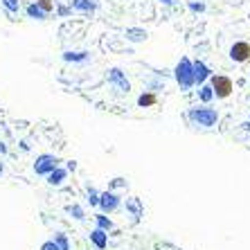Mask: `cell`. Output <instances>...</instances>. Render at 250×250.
Here are the masks:
<instances>
[{
    "label": "cell",
    "mask_w": 250,
    "mask_h": 250,
    "mask_svg": "<svg viewBox=\"0 0 250 250\" xmlns=\"http://www.w3.org/2000/svg\"><path fill=\"white\" fill-rule=\"evenodd\" d=\"M0 153H2V156H5V153H7V146L2 145V142H0Z\"/></svg>",
    "instance_id": "4316f807"
},
{
    "label": "cell",
    "mask_w": 250,
    "mask_h": 250,
    "mask_svg": "<svg viewBox=\"0 0 250 250\" xmlns=\"http://www.w3.org/2000/svg\"><path fill=\"white\" fill-rule=\"evenodd\" d=\"M93 219H95V228H99V230H104V232H111L113 228H115L113 219H111L108 214H104V212H97V214H95Z\"/></svg>",
    "instance_id": "7c38bea8"
},
{
    "label": "cell",
    "mask_w": 250,
    "mask_h": 250,
    "mask_svg": "<svg viewBox=\"0 0 250 250\" xmlns=\"http://www.w3.org/2000/svg\"><path fill=\"white\" fill-rule=\"evenodd\" d=\"M63 59L65 61H75V63H83V61H88V52H65Z\"/></svg>",
    "instance_id": "d6986e66"
},
{
    "label": "cell",
    "mask_w": 250,
    "mask_h": 250,
    "mask_svg": "<svg viewBox=\"0 0 250 250\" xmlns=\"http://www.w3.org/2000/svg\"><path fill=\"white\" fill-rule=\"evenodd\" d=\"M97 208L104 212V214H113L117 209L122 208V198L120 194H115L113 189H106V192H99V203Z\"/></svg>",
    "instance_id": "3957f363"
},
{
    "label": "cell",
    "mask_w": 250,
    "mask_h": 250,
    "mask_svg": "<svg viewBox=\"0 0 250 250\" xmlns=\"http://www.w3.org/2000/svg\"><path fill=\"white\" fill-rule=\"evenodd\" d=\"M219 117H221L219 115V111H216V108H209L208 104L196 106V108H189V111H187V120H189L194 126H201V128L216 126Z\"/></svg>",
    "instance_id": "7a4b0ae2"
},
{
    "label": "cell",
    "mask_w": 250,
    "mask_h": 250,
    "mask_svg": "<svg viewBox=\"0 0 250 250\" xmlns=\"http://www.w3.org/2000/svg\"><path fill=\"white\" fill-rule=\"evenodd\" d=\"M65 214H70L75 221H83L86 219V209L79 203H70V205H65Z\"/></svg>",
    "instance_id": "4fadbf2b"
},
{
    "label": "cell",
    "mask_w": 250,
    "mask_h": 250,
    "mask_svg": "<svg viewBox=\"0 0 250 250\" xmlns=\"http://www.w3.org/2000/svg\"><path fill=\"white\" fill-rule=\"evenodd\" d=\"M156 104H158L156 93H142L138 97V106H140V108H149V106H156Z\"/></svg>",
    "instance_id": "5bb4252c"
},
{
    "label": "cell",
    "mask_w": 250,
    "mask_h": 250,
    "mask_svg": "<svg viewBox=\"0 0 250 250\" xmlns=\"http://www.w3.org/2000/svg\"><path fill=\"white\" fill-rule=\"evenodd\" d=\"M2 174H5V165L0 163V176H2Z\"/></svg>",
    "instance_id": "f546056e"
},
{
    "label": "cell",
    "mask_w": 250,
    "mask_h": 250,
    "mask_svg": "<svg viewBox=\"0 0 250 250\" xmlns=\"http://www.w3.org/2000/svg\"><path fill=\"white\" fill-rule=\"evenodd\" d=\"M111 185H113V187H126V183H124L122 178H115V181H113Z\"/></svg>",
    "instance_id": "d4e9b609"
},
{
    "label": "cell",
    "mask_w": 250,
    "mask_h": 250,
    "mask_svg": "<svg viewBox=\"0 0 250 250\" xmlns=\"http://www.w3.org/2000/svg\"><path fill=\"white\" fill-rule=\"evenodd\" d=\"M54 244L59 246V250H70V239H68V234H63V232H54Z\"/></svg>",
    "instance_id": "ac0fdd59"
},
{
    "label": "cell",
    "mask_w": 250,
    "mask_h": 250,
    "mask_svg": "<svg viewBox=\"0 0 250 250\" xmlns=\"http://www.w3.org/2000/svg\"><path fill=\"white\" fill-rule=\"evenodd\" d=\"M198 99L203 102V104H209L212 99H214V90L209 83H203V86H198Z\"/></svg>",
    "instance_id": "9a60e30c"
},
{
    "label": "cell",
    "mask_w": 250,
    "mask_h": 250,
    "mask_svg": "<svg viewBox=\"0 0 250 250\" xmlns=\"http://www.w3.org/2000/svg\"><path fill=\"white\" fill-rule=\"evenodd\" d=\"M65 169H68V171H75V169H77V163H75V160H70L68 167H65Z\"/></svg>",
    "instance_id": "484cf974"
},
{
    "label": "cell",
    "mask_w": 250,
    "mask_h": 250,
    "mask_svg": "<svg viewBox=\"0 0 250 250\" xmlns=\"http://www.w3.org/2000/svg\"><path fill=\"white\" fill-rule=\"evenodd\" d=\"M106 79H108V83H113L120 93H128V90H131V83H128L126 75H124L120 68H111V70H108Z\"/></svg>",
    "instance_id": "8992f818"
},
{
    "label": "cell",
    "mask_w": 250,
    "mask_h": 250,
    "mask_svg": "<svg viewBox=\"0 0 250 250\" xmlns=\"http://www.w3.org/2000/svg\"><path fill=\"white\" fill-rule=\"evenodd\" d=\"M124 208H126V214L133 219V223H138L140 219H142V212H145V208H142V201H140V198H135V196L126 198Z\"/></svg>",
    "instance_id": "ba28073f"
},
{
    "label": "cell",
    "mask_w": 250,
    "mask_h": 250,
    "mask_svg": "<svg viewBox=\"0 0 250 250\" xmlns=\"http://www.w3.org/2000/svg\"><path fill=\"white\" fill-rule=\"evenodd\" d=\"M174 79L183 93H187V90H192V88L196 86V79H194V61L189 57H181V61L176 63Z\"/></svg>",
    "instance_id": "6da1fadb"
},
{
    "label": "cell",
    "mask_w": 250,
    "mask_h": 250,
    "mask_svg": "<svg viewBox=\"0 0 250 250\" xmlns=\"http://www.w3.org/2000/svg\"><path fill=\"white\" fill-rule=\"evenodd\" d=\"M163 5H174V0H160Z\"/></svg>",
    "instance_id": "83f0119b"
},
{
    "label": "cell",
    "mask_w": 250,
    "mask_h": 250,
    "mask_svg": "<svg viewBox=\"0 0 250 250\" xmlns=\"http://www.w3.org/2000/svg\"><path fill=\"white\" fill-rule=\"evenodd\" d=\"M126 39L128 41H133V43H140V41H145L146 39V32L145 29H140V27H131V29H126Z\"/></svg>",
    "instance_id": "2e32d148"
},
{
    "label": "cell",
    "mask_w": 250,
    "mask_h": 250,
    "mask_svg": "<svg viewBox=\"0 0 250 250\" xmlns=\"http://www.w3.org/2000/svg\"><path fill=\"white\" fill-rule=\"evenodd\" d=\"M187 7H189V9H192V12H205V2H201V0H189V2H187Z\"/></svg>",
    "instance_id": "44dd1931"
},
{
    "label": "cell",
    "mask_w": 250,
    "mask_h": 250,
    "mask_svg": "<svg viewBox=\"0 0 250 250\" xmlns=\"http://www.w3.org/2000/svg\"><path fill=\"white\" fill-rule=\"evenodd\" d=\"M57 167H61V158L52 156V153H41V156H36V163H34L36 176H47Z\"/></svg>",
    "instance_id": "5b68a950"
},
{
    "label": "cell",
    "mask_w": 250,
    "mask_h": 250,
    "mask_svg": "<svg viewBox=\"0 0 250 250\" xmlns=\"http://www.w3.org/2000/svg\"><path fill=\"white\" fill-rule=\"evenodd\" d=\"M88 239H90V244H93L97 250H106V248H108V232H104V230H99V228L90 230Z\"/></svg>",
    "instance_id": "30bf717a"
},
{
    "label": "cell",
    "mask_w": 250,
    "mask_h": 250,
    "mask_svg": "<svg viewBox=\"0 0 250 250\" xmlns=\"http://www.w3.org/2000/svg\"><path fill=\"white\" fill-rule=\"evenodd\" d=\"M248 122H250V115H248Z\"/></svg>",
    "instance_id": "4dcf8cb0"
},
{
    "label": "cell",
    "mask_w": 250,
    "mask_h": 250,
    "mask_svg": "<svg viewBox=\"0 0 250 250\" xmlns=\"http://www.w3.org/2000/svg\"><path fill=\"white\" fill-rule=\"evenodd\" d=\"M68 174H70L68 169L57 167L54 171H50V174L45 176V178H47V185H50V187H61L65 183V178H68Z\"/></svg>",
    "instance_id": "8fae6325"
},
{
    "label": "cell",
    "mask_w": 250,
    "mask_h": 250,
    "mask_svg": "<svg viewBox=\"0 0 250 250\" xmlns=\"http://www.w3.org/2000/svg\"><path fill=\"white\" fill-rule=\"evenodd\" d=\"M39 7H41V12H50L54 7V2L52 0H39Z\"/></svg>",
    "instance_id": "603a6c76"
},
{
    "label": "cell",
    "mask_w": 250,
    "mask_h": 250,
    "mask_svg": "<svg viewBox=\"0 0 250 250\" xmlns=\"http://www.w3.org/2000/svg\"><path fill=\"white\" fill-rule=\"evenodd\" d=\"M7 5H9V7L14 9V7H16V2H14V0H7Z\"/></svg>",
    "instance_id": "f1b7e54d"
},
{
    "label": "cell",
    "mask_w": 250,
    "mask_h": 250,
    "mask_svg": "<svg viewBox=\"0 0 250 250\" xmlns=\"http://www.w3.org/2000/svg\"><path fill=\"white\" fill-rule=\"evenodd\" d=\"M230 59L234 63H246L250 59V43L248 41H237L230 47Z\"/></svg>",
    "instance_id": "52a82bcc"
},
{
    "label": "cell",
    "mask_w": 250,
    "mask_h": 250,
    "mask_svg": "<svg viewBox=\"0 0 250 250\" xmlns=\"http://www.w3.org/2000/svg\"><path fill=\"white\" fill-rule=\"evenodd\" d=\"M209 77H212V70H209L208 65L201 61V59H196V61H194V79H196V86L208 83Z\"/></svg>",
    "instance_id": "9c48e42d"
},
{
    "label": "cell",
    "mask_w": 250,
    "mask_h": 250,
    "mask_svg": "<svg viewBox=\"0 0 250 250\" xmlns=\"http://www.w3.org/2000/svg\"><path fill=\"white\" fill-rule=\"evenodd\" d=\"M39 250H59V246L54 244V239H50V241H43Z\"/></svg>",
    "instance_id": "cb8c5ba5"
},
{
    "label": "cell",
    "mask_w": 250,
    "mask_h": 250,
    "mask_svg": "<svg viewBox=\"0 0 250 250\" xmlns=\"http://www.w3.org/2000/svg\"><path fill=\"white\" fill-rule=\"evenodd\" d=\"M212 90H214V97L216 99H226L232 95V82H230V77L226 75H212L208 79Z\"/></svg>",
    "instance_id": "277c9868"
},
{
    "label": "cell",
    "mask_w": 250,
    "mask_h": 250,
    "mask_svg": "<svg viewBox=\"0 0 250 250\" xmlns=\"http://www.w3.org/2000/svg\"><path fill=\"white\" fill-rule=\"evenodd\" d=\"M27 12H29V16H36V18H45V14L41 12V7H36V5H32V7H29V9H27Z\"/></svg>",
    "instance_id": "7402d4cb"
},
{
    "label": "cell",
    "mask_w": 250,
    "mask_h": 250,
    "mask_svg": "<svg viewBox=\"0 0 250 250\" xmlns=\"http://www.w3.org/2000/svg\"><path fill=\"white\" fill-rule=\"evenodd\" d=\"M75 7H77V9H83V12H90V9H95V5L90 2V0H75Z\"/></svg>",
    "instance_id": "ffe728a7"
},
{
    "label": "cell",
    "mask_w": 250,
    "mask_h": 250,
    "mask_svg": "<svg viewBox=\"0 0 250 250\" xmlns=\"http://www.w3.org/2000/svg\"><path fill=\"white\" fill-rule=\"evenodd\" d=\"M86 201L90 203V208H97V203H99V192L95 189L93 185H86Z\"/></svg>",
    "instance_id": "e0dca14e"
}]
</instances>
